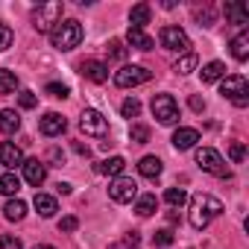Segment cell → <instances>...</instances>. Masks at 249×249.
<instances>
[{
    "mask_svg": "<svg viewBox=\"0 0 249 249\" xmlns=\"http://www.w3.org/2000/svg\"><path fill=\"white\" fill-rule=\"evenodd\" d=\"M220 214H223V202H220L217 196H208V194H196V196H191L188 220H191V226H194L196 231L208 229V223H211L214 217H220Z\"/></svg>",
    "mask_w": 249,
    "mask_h": 249,
    "instance_id": "obj_1",
    "label": "cell"
},
{
    "mask_svg": "<svg viewBox=\"0 0 249 249\" xmlns=\"http://www.w3.org/2000/svg\"><path fill=\"white\" fill-rule=\"evenodd\" d=\"M79 41H82V24L79 21H59L50 33V44L62 53L79 47Z\"/></svg>",
    "mask_w": 249,
    "mask_h": 249,
    "instance_id": "obj_2",
    "label": "cell"
},
{
    "mask_svg": "<svg viewBox=\"0 0 249 249\" xmlns=\"http://www.w3.org/2000/svg\"><path fill=\"white\" fill-rule=\"evenodd\" d=\"M62 12H65L62 0L38 3V6L33 9V27H36V33H53V27L62 21Z\"/></svg>",
    "mask_w": 249,
    "mask_h": 249,
    "instance_id": "obj_3",
    "label": "cell"
},
{
    "mask_svg": "<svg viewBox=\"0 0 249 249\" xmlns=\"http://www.w3.org/2000/svg\"><path fill=\"white\" fill-rule=\"evenodd\" d=\"M220 94H223L226 100H231L237 108H246V103H249V85H246V79H243L240 73L226 76L223 85H220Z\"/></svg>",
    "mask_w": 249,
    "mask_h": 249,
    "instance_id": "obj_4",
    "label": "cell"
},
{
    "mask_svg": "<svg viewBox=\"0 0 249 249\" xmlns=\"http://www.w3.org/2000/svg\"><path fill=\"white\" fill-rule=\"evenodd\" d=\"M153 114L161 126H173V123H179V103L170 94H156L153 97Z\"/></svg>",
    "mask_w": 249,
    "mask_h": 249,
    "instance_id": "obj_5",
    "label": "cell"
},
{
    "mask_svg": "<svg viewBox=\"0 0 249 249\" xmlns=\"http://www.w3.org/2000/svg\"><path fill=\"white\" fill-rule=\"evenodd\" d=\"M150 71L144 65H123L120 71H114V85L117 88H135V85H144L150 82Z\"/></svg>",
    "mask_w": 249,
    "mask_h": 249,
    "instance_id": "obj_6",
    "label": "cell"
},
{
    "mask_svg": "<svg viewBox=\"0 0 249 249\" xmlns=\"http://www.w3.org/2000/svg\"><path fill=\"white\" fill-rule=\"evenodd\" d=\"M196 164H199L205 173H211V176L229 179V170H226L223 156H220L217 150H211V147H199V150H196Z\"/></svg>",
    "mask_w": 249,
    "mask_h": 249,
    "instance_id": "obj_7",
    "label": "cell"
},
{
    "mask_svg": "<svg viewBox=\"0 0 249 249\" xmlns=\"http://www.w3.org/2000/svg\"><path fill=\"white\" fill-rule=\"evenodd\" d=\"M79 129L91 138H106L108 135V120L97 111V108H85L79 114Z\"/></svg>",
    "mask_w": 249,
    "mask_h": 249,
    "instance_id": "obj_8",
    "label": "cell"
},
{
    "mask_svg": "<svg viewBox=\"0 0 249 249\" xmlns=\"http://www.w3.org/2000/svg\"><path fill=\"white\" fill-rule=\"evenodd\" d=\"M159 41L164 50H176V53H188V47H191V38L182 27H161Z\"/></svg>",
    "mask_w": 249,
    "mask_h": 249,
    "instance_id": "obj_9",
    "label": "cell"
},
{
    "mask_svg": "<svg viewBox=\"0 0 249 249\" xmlns=\"http://www.w3.org/2000/svg\"><path fill=\"white\" fill-rule=\"evenodd\" d=\"M108 196H111L114 202H132V199L138 196V185H135L132 179H126V176H117V179L108 185Z\"/></svg>",
    "mask_w": 249,
    "mask_h": 249,
    "instance_id": "obj_10",
    "label": "cell"
},
{
    "mask_svg": "<svg viewBox=\"0 0 249 249\" xmlns=\"http://www.w3.org/2000/svg\"><path fill=\"white\" fill-rule=\"evenodd\" d=\"M65 126H68V120H65L59 111H47V114L38 120V129H41V135H47V138L62 135V132H65Z\"/></svg>",
    "mask_w": 249,
    "mask_h": 249,
    "instance_id": "obj_11",
    "label": "cell"
},
{
    "mask_svg": "<svg viewBox=\"0 0 249 249\" xmlns=\"http://www.w3.org/2000/svg\"><path fill=\"white\" fill-rule=\"evenodd\" d=\"M79 71H82L85 79H91V82H97V85L108 79V65L100 62V59H85V62L79 65Z\"/></svg>",
    "mask_w": 249,
    "mask_h": 249,
    "instance_id": "obj_12",
    "label": "cell"
},
{
    "mask_svg": "<svg viewBox=\"0 0 249 249\" xmlns=\"http://www.w3.org/2000/svg\"><path fill=\"white\" fill-rule=\"evenodd\" d=\"M24 179L33 185V188H38V185H44V179H47V167H44V161H38V159H24Z\"/></svg>",
    "mask_w": 249,
    "mask_h": 249,
    "instance_id": "obj_13",
    "label": "cell"
},
{
    "mask_svg": "<svg viewBox=\"0 0 249 249\" xmlns=\"http://www.w3.org/2000/svg\"><path fill=\"white\" fill-rule=\"evenodd\" d=\"M0 164H6V167L15 173V167L24 164V153H21V147H15L12 141H3V144H0Z\"/></svg>",
    "mask_w": 249,
    "mask_h": 249,
    "instance_id": "obj_14",
    "label": "cell"
},
{
    "mask_svg": "<svg viewBox=\"0 0 249 249\" xmlns=\"http://www.w3.org/2000/svg\"><path fill=\"white\" fill-rule=\"evenodd\" d=\"M173 147L176 150H194L196 147V141H199V132L196 129H191V126H179L176 132H173Z\"/></svg>",
    "mask_w": 249,
    "mask_h": 249,
    "instance_id": "obj_15",
    "label": "cell"
},
{
    "mask_svg": "<svg viewBox=\"0 0 249 249\" xmlns=\"http://www.w3.org/2000/svg\"><path fill=\"white\" fill-rule=\"evenodd\" d=\"M226 18L231 24H237V27L249 24V12H246V6L240 3V0H229V3H226Z\"/></svg>",
    "mask_w": 249,
    "mask_h": 249,
    "instance_id": "obj_16",
    "label": "cell"
},
{
    "mask_svg": "<svg viewBox=\"0 0 249 249\" xmlns=\"http://www.w3.org/2000/svg\"><path fill=\"white\" fill-rule=\"evenodd\" d=\"M150 18H153V6H150V3H138V6H132V12H129V24H132L135 30H144V27L150 24Z\"/></svg>",
    "mask_w": 249,
    "mask_h": 249,
    "instance_id": "obj_17",
    "label": "cell"
},
{
    "mask_svg": "<svg viewBox=\"0 0 249 249\" xmlns=\"http://www.w3.org/2000/svg\"><path fill=\"white\" fill-rule=\"evenodd\" d=\"M138 173H141L144 179H159V176H161V159H159V156H144V159L138 161Z\"/></svg>",
    "mask_w": 249,
    "mask_h": 249,
    "instance_id": "obj_18",
    "label": "cell"
},
{
    "mask_svg": "<svg viewBox=\"0 0 249 249\" xmlns=\"http://www.w3.org/2000/svg\"><path fill=\"white\" fill-rule=\"evenodd\" d=\"M18 129H21V117H18V111L3 108V111H0V132H3V135H15Z\"/></svg>",
    "mask_w": 249,
    "mask_h": 249,
    "instance_id": "obj_19",
    "label": "cell"
},
{
    "mask_svg": "<svg viewBox=\"0 0 249 249\" xmlns=\"http://www.w3.org/2000/svg\"><path fill=\"white\" fill-rule=\"evenodd\" d=\"M126 41H129V47H135V50H153V47H156V41H153L144 30H135V27H129Z\"/></svg>",
    "mask_w": 249,
    "mask_h": 249,
    "instance_id": "obj_20",
    "label": "cell"
},
{
    "mask_svg": "<svg viewBox=\"0 0 249 249\" xmlns=\"http://www.w3.org/2000/svg\"><path fill=\"white\" fill-rule=\"evenodd\" d=\"M33 205H36V211H38L41 217H53V214L59 211V205H56V199H53L50 194H36Z\"/></svg>",
    "mask_w": 249,
    "mask_h": 249,
    "instance_id": "obj_21",
    "label": "cell"
},
{
    "mask_svg": "<svg viewBox=\"0 0 249 249\" xmlns=\"http://www.w3.org/2000/svg\"><path fill=\"white\" fill-rule=\"evenodd\" d=\"M229 47H231V56H234L237 62H246V59H249V36H246V33L234 36Z\"/></svg>",
    "mask_w": 249,
    "mask_h": 249,
    "instance_id": "obj_22",
    "label": "cell"
},
{
    "mask_svg": "<svg viewBox=\"0 0 249 249\" xmlns=\"http://www.w3.org/2000/svg\"><path fill=\"white\" fill-rule=\"evenodd\" d=\"M156 208H159V199H156L153 194H144V196L135 199V214H138V217H153Z\"/></svg>",
    "mask_w": 249,
    "mask_h": 249,
    "instance_id": "obj_23",
    "label": "cell"
},
{
    "mask_svg": "<svg viewBox=\"0 0 249 249\" xmlns=\"http://www.w3.org/2000/svg\"><path fill=\"white\" fill-rule=\"evenodd\" d=\"M24 214H27V202H24V199H9V202L3 205V217L12 220V223L24 220Z\"/></svg>",
    "mask_w": 249,
    "mask_h": 249,
    "instance_id": "obj_24",
    "label": "cell"
},
{
    "mask_svg": "<svg viewBox=\"0 0 249 249\" xmlns=\"http://www.w3.org/2000/svg\"><path fill=\"white\" fill-rule=\"evenodd\" d=\"M199 76H202V82H217V79L226 76V65H223V62H208V65L199 71Z\"/></svg>",
    "mask_w": 249,
    "mask_h": 249,
    "instance_id": "obj_25",
    "label": "cell"
},
{
    "mask_svg": "<svg viewBox=\"0 0 249 249\" xmlns=\"http://www.w3.org/2000/svg\"><path fill=\"white\" fill-rule=\"evenodd\" d=\"M123 167H126V161H123L120 156H111V159H106L103 164H97V170H100V173H108V176H114V179L123 173Z\"/></svg>",
    "mask_w": 249,
    "mask_h": 249,
    "instance_id": "obj_26",
    "label": "cell"
},
{
    "mask_svg": "<svg viewBox=\"0 0 249 249\" xmlns=\"http://www.w3.org/2000/svg\"><path fill=\"white\" fill-rule=\"evenodd\" d=\"M18 191H21V179L15 173H3V176H0V194H3V196H15Z\"/></svg>",
    "mask_w": 249,
    "mask_h": 249,
    "instance_id": "obj_27",
    "label": "cell"
},
{
    "mask_svg": "<svg viewBox=\"0 0 249 249\" xmlns=\"http://www.w3.org/2000/svg\"><path fill=\"white\" fill-rule=\"evenodd\" d=\"M18 88V76L12 71H0V94H12Z\"/></svg>",
    "mask_w": 249,
    "mask_h": 249,
    "instance_id": "obj_28",
    "label": "cell"
},
{
    "mask_svg": "<svg viewBox=\"0 0 249 249\" xmlns=\"http://www.w3.org/2000/svg\"><path fill=\"white\" fill-rule=\"evenodd\" d=\"M196 62H199V59H196V56H194V53H185V56H182V59H179V62H176V65H173V71H176V73H182V76H185V73H191V71H194V68H196Z\"/></svg>",
    "mask_w": 249,
    "mask_h": 249,
    "instance_id": "obj_29",
    "label": "cell"
},
{
    "mask_svg": "<svg viewBox=\"0 0 249 249\" xmlns=\"http://www.w3.org/2000/svg\"><path fill=\"white\" fill-rule=\"evenodd\" d=\"M164 199H167V205H173V208H179V205H185V202H188V194H185L182 188H167V194H164Z\"/></svg>",
    "mask_w": 249,
    "mask_h": 249,
    "instance_id": "obj_30",
    "label": "cell"
},
{
    "mask_svg": "<svg viewBox=\"0 0 249 249\" xmlns=\"http://www.w3.org/2000/svg\"><path fill=\"white\" fill-rule=\"evenodd\" d=\"M129 138H132L135 144H147V141H150V126H144V123H132Z\"/></svg>",
    "mask_w": 249,
    "mask_h": 249,
    "instance_id": "obj_31",
    "label": "cell"
},
{
    "mask_svg": "<svg viewBox=\"0 0 249 249\" xmlns=\"http://www.w3.org/2000/svg\"><path fill=\"white\" fill-rule=\"evenodd\" d=\"M106 50H108V59H114V62L126 59V47H123V41H120V38H111Z\"/></svg>",
    "mask_w": 249,
    "mask_h": 249,
    "instance_id": "obj_32",
    "label": "cell"
},
{
    "mask_svg": "<svg viewBox=\"0 0 249 249\" xmlns=\"http://www.w3.org/2000/svg\"><path fill=\"white\" fill-rule=\"evenodd\" d=\"M120 114H123V117H138V114H141V103H138L135 97H132V100H123Z\"/></svg>",
    "mask_w": 249,
    "mask_h": 249,
    "instance_id": "obj_33",
    "label": "cell"
},
{
    "mask_svg": "<svg viewBox=\"0 0 249 249\" xmlns=\"http://www.w3.org/2000/svg\"><path fill=\"white\" fill-rule=\"evenodd\" d=\"M229 159H231V161H234V164H240V161H243V159H246V147H243V144H240V141H234V144H231V147H229Z\"/></svg>",
    "mask_w": 249,
    "mask_h": 249,
    "instance_id": "obj_34",
    "label": "cell"
},
{
    "mask_svg": "<svg viewBox=\"0 0 249 249\" xmlns=\"http://www.w3.org/2000/svg\"><path fill=\"white\" fill-rule=\"evenodd\" d=\"M153 243H156V246H170V243H173V231H170V229H159V231L153 234Z\"/></svg>",
    "mask_w": 249,
    "mask_h": 249,
    "instance_id": "obj_35",
    "label": "cell"
},
{
    "mask_svg": "<svg viewBox=\"0 0 249 249\" xmlns=\"http://www.w3.org/2000/svg\"><path fill=\"white\" fill-rule=\"evenodd\" d=\"M0 249H24V243L15 234H0Z\"/></svg>",
    "mask_w": 249,
    "mask_h": 249,
    "instance_id": "obj_36",
    "label": "cell"
},
{
    "mask_svg": "<svg viewBox=\"0 0 249 249\" xmlns=\"http://www.w3.org/2000/svg\"><path fill=\"white\" fill-rule=\"evenodd\" d=\"M9 47H12V30L6 24H0V53L9 50Z\"/></svg>",
    "mask_w": 249,
    "mask_h": 249,
    "instance_id": "obj_37",
    "label": "cell"
},
{
    "mask_svg": "<svg viewBox=\"0 0 249 249\" xmlns=\"http://www.w3.org/2000/svg\"><path fill=\"white\" fill-rule=\"evenodd\" d=\"M18 103H21V108H36V106H38V97H36L33 91H21Z\"/></svg>",
    "mask_w": 249,
    "mask_h": 249,
    "instance_id": "obj_38",
    "label": "cell"
},
{
    "mask_svg": "<svg viewBox=\"0 0 249 249\" xmlns=\"http://www.w3.org/2000/svg\"><path fill=\"white\" fill-rule=\"evenodd\" d=\"M194 15H196V21H199L202 27H211V24H214V12H211L208 6H205V9H196Z\"/></svg>",
    "mask_w": 249,
    "mask_h": 249,
    "instance_id": "obj_39",
    "label": "cell"
},
{
    "mask_svg": "<svg viewBox=\"0 0 249 249\" xmlns=\"http://www.w3.org/2000/svg\"><path fill=\"white\" fill-rule=\"evenodd\" d=\"M44 91H47L50 97H62V100L68 97V85H62V82H50V85H47Z\"/></svg>",
    "mask_w": 249,
    "mask_h": 249,
    "instance_id": "obj_40",
    "label": "cell"
},
{
    "mask_svg": "<svg viewBox=\"0 0 249 249\" xmlns=\"http://www.w3.org/2000/svg\"><path fill=\"white\" fill-rule=\"evenodd\" d=\"M76 226H79V220L73 214H68V217L59 220V231H76Z\"/></svg>",
    "mask_w": 249,
    "mask_h": 249,
    "instance_id": "obj_41",
    "label": "cell"
},
{
    "mask_svg": "<svg viewBox=\"0 0 249 249\" xmlns=\"http://www.w3.org/2000/svg\"><path fill=\"white\" fill-rule=\"evenodd\" d=\"M191 108H194V111H202V108H205V103H202L199 97H191Z\"/></svg>",
    "mask_w": 249,
    "mask_h": 249,
    "instance_id": "obj_42",
    "label": "cell"
},
{
    "mask_svg": "<svg viewBox=\"0 0 249 249\" xmlns=\"http://www.w3.org/2000/svg\"><path fill=\"white\" fill-rule=\"evenodd\" d=\"M126 243H129V246H138V243H141V237H138V231H132V234L126 237Z\"/></svg>",
    "mask_w": 249,
    "mask_h": 249,
    "instance_id": "obj_43",
    "label": "cell"
},
{
    "mask_svg": "<svg viewBox=\"0 0 249 249\" xmlns=\"http://www.w3.org/2000/svg\"><path fill=\"white\" fill-rule=\"evenodd\" d=\"M73 150H76L79 156H88V147H82V144H73Z\"/></svg>",
    "mask_w": 249,
    "mask_h": 249,
    "instance_id": "obj_44",
    "label": "cell"
},
{
    "mask_svg": "<svg viewBox=\"0 0 249 249\" xmlns=\"http://www.w3.org/2000/svg\"><path fill=\"white\" fill-rule=\"evenodd\" d=\"M56 188H59V194H71V185H68V182H62V185H56Z\"/></svg>",
    "mask_w": 249,
    "mask_h": 249,
    "instance_id": "obj_45",
    "label": "cell"
},
{
    "mask_svg": "<svg viewBox=\"0 0 249 249\" xmlns=\"http://www.w3.org/2000/svg\"><path fill=\"white\" fill-rule=\"evenodd\" d=\"M33 249H53V246H33Z\"/></svg>",
    "mask_w": 249,
    "mask_h": 249,
    "instance_id": "obj_46",
    "label": "cell"
}]
</instances>
